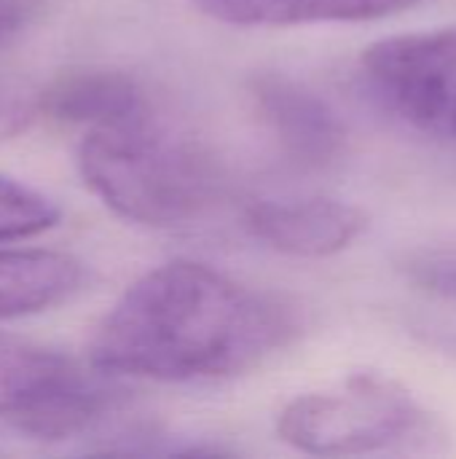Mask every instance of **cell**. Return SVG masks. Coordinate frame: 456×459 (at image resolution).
<instances>
[{
	"mask_svg": "<svg viewBox=\"0 0 456 459\" xmlns=\"http://www.w3.org/2000/svg\"><path fill=\"white\" fill-rule=\"evenodd\" d=\"M419 0H194L215 22L234 27H296L323 22H371Z\"/></svg>",
	"mask_w": 456,
	"mask_h": 459,
	"instance_id": "8",
	"label": "cell"
},
{
	"mask_svg": "<svg viewBox=\"0 0 456 459\" xmlns=\"http://www.w3.org/2000/svg\"><path fill=\"white\" fill-rule=\"evenodd\" d=\"M247 229L277 253L296 258H328L347 250L368 229V215L331 196L263 199L247 207Z\"/></svg>",
	"mask_w": 456,
	"mask_h": 459,
	"instance_id": "6",
	"label": "cell"
},
{
	"mask_svg": "<svg viewBox=\"0 0 456 459\" xmlns=\"http://www.w3.org/2000/svg\"><path fill=\"white\" fill-rule=\"evenodd\" d=\"M406 274L417 288L456 304V239L414 250L406 261Z\"/></svg>",
	"mask_w": 456,
	"mask_h": 459,
	"instance_id": "12",
	"label": "cell"
},
{
	"mask_svg": "<svg viewBox=\"0 0 456 459\" xmlns=\"http://www.w3.org/2000/svg\"><path fill=\"white\" fill-rule=\"evenodd\" d=\"M22 22V0H0V40L8 38Z\"/></svg>",
	"mask_w": 456,
	"mask_h": 459,
	"instance_id": "13",
	"label": "cell"
},
{
	"mask_svg": "<svg viewBox=\"0 0 456 459\" xmlns=\"http://www.w3.org/2000/svg\"><path fill=\"white\" fill-rule=\"evenodd\" d=\"M430 414L384 374H352L341 385L290 401L280 420V438L306 455L349 457L422 446L435 438Z\"/></svg>",
	"mask_w": 456,
	"mask_h": 459,
	"instance_id": "3",
	"label": "cell"
},
{
	"mask_svg": "<svg viewBox=\"0 0 456 459\" xmlns=\"http://www.w3.org/2000/svg\"><path fill=\"white\" fill-rule=\"evenodd\" d=\"M73 374L75 366L67 358L24 339L0 336V420L13 425Z\"/></svg>",
	"mask_w": 456,
	"mask_h": 459,
	"instance_id": "10",
	"label": "cell"
},
{
	"mask_svg": "<svg viewBox=\"0 0 456 459\" xmlns=\"http://www.w3.org/2000/svg\"><path fill=\"white\" fill-rule=\"evenodd\" d=\"M360 65L392 113L456 143V27L384 38L366 48Z\"/></svg>",
	"mask_w": 456,
	"mask_h": 459,
	"instance_id": "4",
	"label": "cell"
},
{
	"mask_svg": "<svg viewBox=\"0 0 456 459\" xmlns=\"http://www.w3.org/2000/svg\"><path fill=\"white\" fill-rule=\"evenodd\" d=\"M86 188L116 215L142 226H180L202 218L220 196L212 156L145 113L89 129L78 145Z\"/></svg>",
	"mask_w": 456,
	"mask_h": 459,
	"instance_id": "2",
	"label": "cell"
},
{
	"mask_svg": "<svg viewBox=\"0 0 456 459\" xmlns=\"http://www.w3.org/2000/svg\"><path fill=\"white\" fill-rule=\"evenodd\" d=\"M32 108L54 121L86 129L110 126L151 113L145 89L118 70H70L54 78L32 102Z\"/></svg>",
	"mask_w": 456,
	"mask_h": 459,
	"instance_id": "7",
	"label": "cell"
},
{
	"mask_svg": "<svg viewBox=\"0 0 456 459\" xmlns=\"http://www.w3.org/2000/svg\"><path fill=\"white\" fill-rule=\"evenodd\" d=\"M301 331L290 299L196 261H169L129 285L102 317L89 358L108 377L210 382L253 371Z\"/></svg>",
	"mask_w": 456,
	"mask_h": 459,
	"instance_id": "1",
	"label": "cell"
},
{
	"mask_svg": "<svg viewBox=\"0 0 456 459\" xmlns=\"http://www.w3.org/2000/svg\"><path fill=\"white\" fill-rule=\"evenodd\" d=\"M83 282V266L51 250L0 253V320L35 315L70 299Z\"/></svg>",
	"mask_w": 456,
	"mask_h": 459,
	"instance_id": "9",
	"label": "cell"
},
{
	"mask_svg": "<svg viewBox=\"0 0 456 459\" xmlns=\"http://www.w3.org/2000/svg\"><path fill=\"white\" fill-rule=\"evenodd\" d=\"M250 97L280 148L301 167H328L347 148V126L317 91L282 73L250 81Z\"/></svg>",
	"mask_w": 456,
	"mask_h": 459,
	"instance_id": "5",
	"label": "cell"
},
{
	"mask_svg": "<svg viewBox=\"0 0 456 459\" xmlns=\"http://www.w3.org/2000/svg\"><path fill=\"white\" fill-rule=\"evenodd\" d=\"M59 221V207L46 194L0 178V242H16L30 239Z\"/></svg>",
	"mask_w": 456,
	"mask_h": 459,
	"instance_id": "11",
	"label": "cell"
}]
</instances>
